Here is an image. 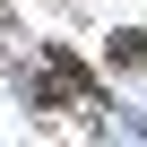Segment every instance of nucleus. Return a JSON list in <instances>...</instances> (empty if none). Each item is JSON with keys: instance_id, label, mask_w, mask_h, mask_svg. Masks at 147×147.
I'll list each match as a JSON object with an SVG mask.
<instances>
[{"instance_id": "nucleus-1", "label": "nucleus", "mask_w": 147, "mask_h": 147, "mask_svg": "<svg viewBox=\"0 0 147 147\" xmlns=\"http://www.w3.org/2000/svg\"><path fill=\"white\" fill-rule=\"evenodd\" d=\"M113 69H147V35H138V26L113 35Z\"/></svg>"}]
</instances>
